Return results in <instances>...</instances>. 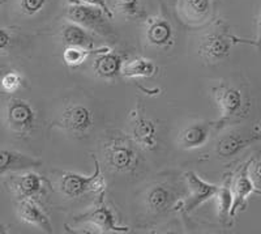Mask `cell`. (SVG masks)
Here are the masks:
<instances>
[{
  "mask_svg": "<svg viewBox=\"0 0 261 234\" xmlns=\"http://www.w3.org/2000/svg\"><path fill=\"white\" fill-rule=\"evenodd\" d=\"M107 166L116 173H134L140 162L136 143L124 136H109L102 143Z\"/></svg>",
  "mask_w": 261,
  "mask_h": 234,
  "instance_id": "6da1fadb",
  "label": "cell"
},
{
  "mask_svg": "<svg viewBox=\"0 0 261 234\" xmlns=\"http://www.w3.org/2000/svg\"><path fill=\"white\" fill-rule=\"evenodd\" d=\"M235 43H247V39L228 34L223 24L218 22L211 32L205 33L199 43V55L205 63L217 64L230 55Z\"/></svg>",
  "mask_w": 261,
  "mask_h": 234,
  "instance_id": "7a4b0ae2",
  "label": "cell"
},
{
  "mask_svg": "<svg viewBox=\"0 0 261 234\" xmlns=\"http://www.w3.org/2000/svg\"><path fill=\"white\" fill-rule=\"evenodd\" d=\"M212 95L221 111V119L216 122L217 127L235 122L246 114L248 104L244 93L238 86L228 83H220L212 88Z\"/></svg>",
  "mask_w": 261,
  "mask_h": 234,
  "instance_id": "3957f363",
  "label": "cell"
},
{
  "mask_svg": "<svg viewBox=\"0 0 261 234\" xmlns=\"http://www.w3.org/2000/svg\"><path fill=\"white\" fill-rule=\"evenodd\" d=\"M95 169L90 177L77 174V173L65 172L60 175L58 181V189L63 196L68 199H76L85 195L88 193L102 194L106 189L103 174L101 172V166L97 158L93 156Z\"/></svg>",
  "mask_w": 261,
  "mask_h": 234,
  "instance_id": "277c9868",
  "label": "cell"
},
{
  "mask_svg": "<svg viewBox=\"0 0 261 234\" xmlns=\"http://www.w3.org/2000/svg\"><path fill=\"white\" fill-rule=\"evenodd\" d=\"M65 17L68 21L81 25L89 32H94L99 36H109L111 33V28L107 21L110 18L97 7L69 3L65 9Z\"/></svg>",
  "mask_w": 261,
  "mask_h": 234,
  "instance_id": "5b68a950",
  "label": "cell"
},
{
  "mask_svg": "<svg viewBox=\"0 0 261 234\" xmlns=\"http://www.w3.org/2000/svg\"><path fill=\"white\" fill-rule=\"evenodd\" d=\"M261 139L257 128L252 130H230L217 140L216 153L221 158H231L241 153L247 147Z\"/></svg>",
  "mask_w": 261,
  "mask_h": 234,
  "instance_id": "8992f818",
  "label": "cell"
},
{
  "mask_svg": "<svg viewBox=\"0 0 261 234\" xmlns=\"http://www.w3.org/2000/svg\"><path fill=\"white\" fill-rule=\"evenodd\" d=\"M92 110L83 104L68 105L60 114L59 121L55 126L73 136H84L93 127Z\"/></svg>",
  "mask_w": 261,
  "mask_h": 234,
  "instance_id": "52a82bcc",
  "label": "cell"
},
{
  "mask_svg": "<svg viewBox=\"0 0 261 234\" xmlns=\"http://www.w3.org/2000/svg\"><path fill=\"white\" fill-rule=\"evenodd\" d=\"M6 122L13 132L28 133L36 125V111L28 101L11 100L6 109Z\"/></svg>",
  "mask_w": 261,
  "mask_h": 234,
  "instance_id": "ba28073f",
  "label": "cell"
},
{
  "mask_svg": "<svg viewBox=\"0 0 261 234\" xmlns=\"http://www.w3.org/2000/svg\"><path fill=\"white\" fill-rule=\"evenodd\" d=\"M130 136L136 146L145 151H154L158 146L157 127L154 122L146 118L137 107L132 113V125H130Z\"/></svg>",
  "mask_w": 261,
  "mask_h": 234,
  "instance_id": "9c48e42d",
  "label": "cell"
},
{
  "mask_svg": "<svg viewBox=\"0 0 261 234\" xmlns=\"http://www.w3.org/2000/svg\"><path fill=\"white\" fill-rule=\"evenodd\" d=\"M213 0H178L176 13L188 27H200L212 17Z\"/></svg>",
  "mask_w": 261,
  "mask_h": 234,
  "instance_id": "30bf717a",
  "label": "cell"
},
{
  "mask_svg": "<svg viewBox=\"0 0 261 234\" xmlns=\"http://www.w3.org/2000/svg\"><path fill=\"white\" fill-rule=\"evenodd\" d=\"M76 221L90 222L105 233H128L129 231V228L127 226L118 225L115 215L105 204L103 199H101L99 203L94 208L88 210L86 214L76 217Z\"/></svg>",
  "mask_w": 261,
  "mask_h": 234,
  "instance_id": "8fae6325",
  "label": "cell"
},
{
  "mask_svg": "<svg viewBox=\"0 0 261 234\" xmlns=\"http://www.w3.org/2000/svg\"><path fill=\"white\" fill-rule=\"evenodd\" d=\"M144 33L146 42L155 49H167L174 43V29L171 22L162 16L146 18Z\"/></svg>",
  "mask_w": 261,
  "mask_h": 234,
  "instance_id": "7c38bea8",
  "label": "cell"
},
{
  "mask_svg": "<svg viewBox=\"0 0 261 234\" xmlns=\"http://www.w3.org/2000/svg\"><path fill=\"white\" fill-rule=\"evenodd\" d=\"M186 178H187L190 194H188L187 200L184 203V212L188 214V212H192L193 209H196L200 204L216 196L220 186L205 182L195 172H188L186 174Z\"/></svg>",
  "mask_w": 261,
  "mask_h": 234,
  "instance_id": "4fadbf2b",
  "label": "cell"
},
{
  "mask_svg": "<svg viewBox=\"0 0 261 234\" xmlns=\"http://www.w3.org/2000/svg\"><path fill=\"white\" fill-rule=\"evenodd\" d=\"M214 123L211 122H193L180 130L178 144L183 149H196L205 146L208 142Z\"/></svg>",
  "mask_w": 261,
  "mask_h": 234,
  "instance_id": "5bb4252c",
  "label": "cell"
},
{
  "mask_svg": "<svg viewBox=\"0 0 261 234\" xmlns=\"http://www.w3.org/2000/svg\"><path fill=\"white\" fill-rule=\"evenodd\" d=\"M249 165H251V161L244 163L241 169L235 173V177L231 178L232 196H234L231 217L235 216L238 209H243L246 207V202L248 196L252 193H255V187H253L251 177H249Z\"/></svg>",
  "mask_w": 261,
  "mask_h": 234,
  "instance_id": "9a60e30c",
  "label": "cell"
},
{
  "mask_svg": "<svg viewBox=\"0 0 261 234\" xmlns=\"http://www.w3.org/2000/svg\"><path fill=\"white\" fill-rule=\"evenodd\" d=\"M42 165V161L28 154L9 149H0V174L21 173Z\"/></svg>",
  "mask_w": 261,
  "mask_h": 234,
  "instance_id": "2e32d148",
  "label": "cell"
},
{
  "mask_svg": "<svg viewBox=\"0 0 261 234\" xmlns=\"http://www.w3.org/2000/svg\"><path fill=\"white\" fill-rule=\"evenodd\" d=\"M123 58L119 54L113 53L110 49L98 53L93 62V71L95 76L103 80H113L119 75H122Z\"/></svg>",
  "mask_w": 261,
  "mask_h": 234,
  "instance_id": "e0dca14e",
  "label": "cell"
},
{
  "mask_svg": "<svg viewBox=\"0 0 261 234\" xmlns=\"http://www.w3.org/2000/svg\"><path fill=\"white\" fill-rule=\"evenodd\" d=\"M18 217L25 224L37 226L46 233H53V225L47 215L38 207L34 199H21L18 203Z\"/></svg>",
  "mask_w": 261,
  "mask_h": 234,
  "instance_id": "ac0fdd59",
  "label": "cell"
},
{
  "mask_svg": "<svg viewBox=\"0 0 261 234\" xmlns=\"http://www.w3.org/2000/svg\"><path fill=\"white\" fill-rule=\"evenodd\" d=\"M12 189L17 198L34 199L43 191V179L39 174L25 170L12 179Z\"/></svg>",
  "mask_w": 261,
  "mask_h": 234,
  "instance_id": "d6986e66",
  "label": "cell"
},
{
  "mask_svg": "<svg viewBox=\"0 0 261 234\" xmlns=\"http://www.w3.org/2000/svg\"><path fill=\"white\" fill-rule=\"evenodd\" d=\"M60 38H62L64 48L67 46H76V48L94 49V38L90 32L81 25L74 24L72 21H65L60 30Z\"/></svg>",
  "mask_w": 261,
  "mask_h": 234,
  "instance_id": "ffe728a7",
  "label": "cell"
},
{
  "mask_svg": "<svg viewBox=\"0 0 261 234\" xmlns=\"http://www.w3.org/2000/svg\"><path fill=\"white\" fill-rule=\"evenodd\" d=\"M172 202V193L166 184L155 183L145 194V205L150 214L160 215L166 212Z\"/></svg>",
  "mask_w": 261,
  "mask_h": 234,
  "instance_id": "44dd1931",
  "label": "cell"
},
{
  "mask_svg": "<svg viewBox=\"0 0 261 234\" xmlns=\"http://www.w3.org/2000/svg\"><path fill=\"white\" fill-rule=\"evenodd\" d=\"M158 72V67L143 57H136L123 63L122 76L125 79H139V77H151Z\"/></svg>",
  "mask_w": 261,
  "mask_h": 234,
  "instance_id": "7402d4cb",
  "label": "cell"
},
{
  "mask_svg": "<svg viewBox=\"0 0 261 234\" xmlns=\"http://www.w3.org/2000/svg\"><path fill=\"white\" fill-rule=\"evenodd\" d=\"M231 178L227 177L221 187H218L216 196L218 200V216L221 221L231 219V208L234 203V196H232L231 189Z\"/></svg>",
  "mask_w": 261,
  "mask_h": 234,
  "instance_id": "603a6c76",
  "label": "cell"
},
{
  "mask_svg": "<svg viewBox=\"0 0 261 234\" xmlns=\"http://www.w3.org/2000/svg\"><path fill=\"white\" fill-rule=\"evenodd\" d=\"M107 50V48L101 49H84V48H76V46H67L63 51V60L69 67H77V65L83 64L89 55L94 53H102V51Z\"/></svg>",
  "mask_w": 261,
  "mask_h": 234,
  "instance_id": "cb8c5ba5",
  "label": "cell"
},
{
  "mask_svg": "<svg viewBox=\"0 0 261 234\" xmlns=\"http://www.w3.org/2000/svg\"><path fill=\"white\" fill-rule=\"evenodd\" d=\"M115 9L127 18L141 17L144 13L140 0H114Z\"/></svg>",
  "mask_w": 261,
  "mask_h": 234,
  "instance_id": "d4e9b609",
  "label": "cell"
},
{
  "mask_svg": "<svg viewBox=\"0 0 261 234\" xmlns=\"http://www.w3.org/2000/svg\"><path fill=\"white\" fill-rule=\"evenodd\" d=\"M24 79L17 71H9L0 79V88L6 93H16L22 86Z\"/></svg>",
  "mask_w": 261,
  "mask_h": 234,
  "instance_id": "484cf974",
  "label": "cell"
},
{
  "mask_svg": "<svg viewBox=\"0 0 261 234\" xmlns=\"http://www.w3.org/2000/svg\"><path fill=\"white\" fill-rule=\"evenodd\" d=\"M48 0H18V8L25 16H36L45 8Z\"/></svg>",
  "mask_w": 261,
  "mask_h": 234,
  "instance_id": "4316f807",
  "label": "cell"
},
{
  "mask_svg": "<svg viewBox=\"0 0 261 234\" xmlns=\"http://www.w3.org/2000/svg\"><path fill=\"white\" fill-rule=\"evenodd\" d=\"M68 2L69 3H77V4H85V6H90V7H97V8L102 9L110 20H113L114 18L113 9L109 7L106 0H68Z\"/></svg>",
  "mask_w": 261,
  "mask_h": 234,
  "instance_id": "83f0119b",
  "label": "cell"
},
{
  "mask_svg": "<svg viewBox=\"0 0 261 234\" xmlns=\"http://www.w3.org/2000/svg\"><path fill=\"white\" fill-rule=\"evenodd\" d=\"M249 177L252 181L253 187H255V193L261 194V162L252 163L249 165Z\"/></svg>",
  "mask_w": 261,
  "mask_h": 234,
  "instance_id": "f1b7e54d",
  "label": "cell"
},
{
  "mask_svg": "<svg viewBox=\"0 0 261 234\" xmlns=\"http://www.w3.org/2000/svg\"><path fill=\"white\" fill-rule=\"evenodd\" d=\"M11 43H12V36L9 34L8 30L0 28V51L8 50Z\"/></svg>",
  "mask_w": 261,
  "mask_h": 234,
  "instance_id": "f546056e",
  "label": "cell"
},
{
  "mask_svg": "<svg viewBox=\"0 0 261 234\" xmlns=\"http://www.w3.org/2000/svg\"><path fill=\"white\" fill-rule=\"evenodd\" d=\"M256 29H257V34H256L255 41H247V43L252 44V46L257 48L258 50H261V8L257 15V21H256Z\"/></svg>",
  "mask_w": 261,
  "mask_h": 234,
  "instance_id": "4dcf8cb0",
  "label": "cell"
},
{
  "mask_svg": "<svg viewBox=\"0 0 261 234\" xmlns=\"http://www.w3.org/2000/svg\"><path fill=\"white\" fill-rule=\"evenodd\" d=\"M0 7H2V2H0Z\"/></svg>",
  "mask_w": 261,
  "mask_h": 234,
  "instance_id": "1f68e13d",
  "label": "cell"
}]
</instances>
